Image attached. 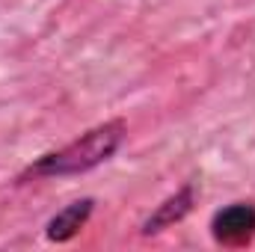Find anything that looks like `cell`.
<instances>
[{"label": "cell", "mask_w": 255, "mask_h": 252, "mask_svg": "<svg viewBox=\"0 0 255 252\" xmlns=\"http://www.w3.org/2000/svg\"><path fill=\"white\" fill-rule=\"evenodd\" d=\"M128 125L125 119H107L101 125L83 130L77 139H71L68 145L48 151L42 157H36L21 175L18 181H39V178H71V175H86L98 166H104L125 142Z\"/></svg>", "instance_id": "1"}, {"label": "cell", "mask_w": 255, "mask_h": 252, "mask_svg": "<svg viewBox=\"0 0 255 252\" xmlns=\"http://www.w3.org/2000/svg\"><path fill=\"white\" fill-rule=\"evenodd\" d=\"M211 235L220 247H247L255 238V205L235 202L211 217Z\"/></svg>", "instance_id": "2"}, {"label": "cell", "mask_w": 255, "mask_h": 252, "mask_svg": "<svg viewBox=\"0 0 255 252\" xmlns=\"http://www.w3.org/2000/svg\"><path fill=\"white\" fill-rule=\"evenodd\" d=\"M193 205H196V184H184L181 190H175L172 196H166V199L142 220V226H139L142 235L148 238V235H157V232H163V229L181 223V220L193 211Z\"/></svg>", "instance_id": "3"}, {"label": "cell", "mask_w": 255, "mask_h": 252, "mask_svg": "<svg viewBox=\"0 0 255 252\" xmlns=\"http://www.w3.org/2000/svg\"><path fill=\"white\" fill-rule=\"evenodd\" d=\"M92 211H95V199H92V196H83V199L65 205L63 211H57V214L48 220L45 238H48L51 244H68V241H74V238L83 232V226L89 223Z\"/></svg>", "instance_id": "4"}]
</instances>
